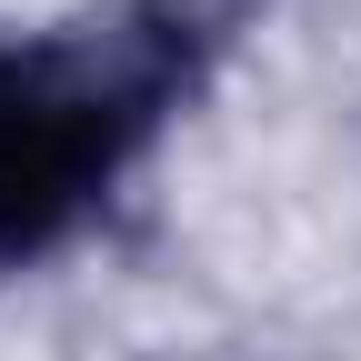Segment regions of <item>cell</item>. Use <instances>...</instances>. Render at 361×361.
Returning a JSON list of instances; mask_svg holds the SVG:
<instances>
[{
	"instance_id": "obj_1",
	"label": "cell",
	"mask_w": 361,
	"mask_h": 361,
	"mask_svg": "<svg viewBox=\"0 0 361 361\" xmlns=\"http://www.w3.org/2000/svg\"><path fill=\"white\" fill-rule=\"evenodd\" d=\"M180 71V30H111L0 51V261H20L121 171V151L151 130L161 90Z\"/></svg>"
}]
</instances>
